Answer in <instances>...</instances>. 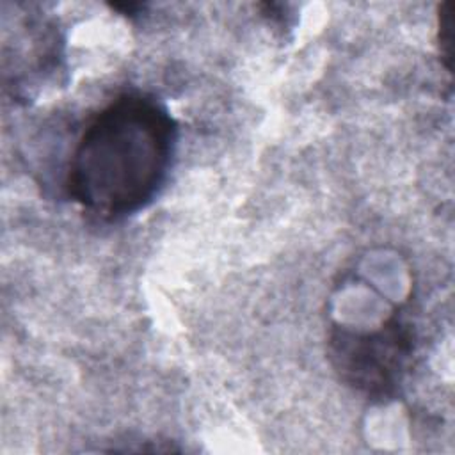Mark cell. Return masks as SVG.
Masks as SVG:
<instances>
[{"instance_id":"obj_3","label":"cell","mask_w":455,"mask_h":455,"mask_svg":"<svg viewBox=\"0 0 455 455\" xmlns=\"http://www.w3.org/2000/svg\"><path fill=\"white\" fill-rule=\"evenodd\" d=\"M439 27H437V41L439 52L444 59L446 69L451 73L453 69V53H455V5L446 2L439 7Z\"/></svg>"},{"instance_id":"obj_2","label":"cell","mask_w":455,"mask_h":455,"mask_svg":"<svg viewBox=\"0 0 455 455\" xmlns=\"http://www.w3.org/2000/svg\"><path fill=\"white\" fill-rule=\"evenodd\" d=\"M414 352V327L400 313L391 315L379 329L332 327L327 341V357L339 380L379 403L398 396Z\"/></svg>"},{"instance_id":"obj_1","label":"cell","mask_w":455,"mask_h":455,"mask_svg":"<svg viewBox=\"0 0 455 455\" xmlns=\"http://www.w3.org/2000/svg\"><path fill=\"white\" fill-rule=\"evenodd\" d=\"M178 148V123L144 91H124L82 128L66 171V192L84 212L112 222L148 208L162 192Z\"/></svg>"}]
</instances>
